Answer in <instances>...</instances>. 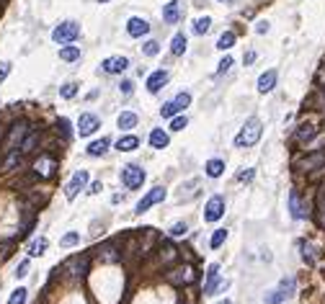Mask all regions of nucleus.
<instances>
[{
  "label": "nucleus",
  "mask_w": 325,
  "mask_h": 304,
  "mask_svg": "<svg viewBox=\"0 0 325 304\" xmlns=\"http://www.w3.org/2000/svg\"><path fill=\"white\" fill-rule=\"evenodd\" d=\"M323 98H325V88H323Z\"/></svg>",
  "instance_id": "56"
},
{
  "label": "nucleus",
  "mask_w": 325,
  "mask_h": 304,
  "mask_svg": "<svg viewBox=\"0 0 325 304\" xmlns=\"http://www.w3.org/2000/svg\"><path fill=\"white\" fill-rule=\"evenodd\" d=\"M170 52H173L175 57H181V54L186 52V36H183V34H175V36H173V41H170Z\"/></svg>",
  "instance_id": "28"
},
{
  "label": "nucleus",
  "mask_w": 325,
  "mask_h": 304,
  "mask_svg": "<svg viewBox=\"0 0 325 304\" xmlns=\"http://www.w3.org/2000/svg\"><path fill=\"white\" fill-rule=\"evenodd\" d=\"M217 289H227V281L219 284V266H209V271H206V286H204V294H214Z\"/></svg>",
  "instance_id": "16"
},
{
  "label": "nucleus",
  "mask_w": 325,
  "mask_h": 304,
  "mask_svg": "<svg viewBox=\"0 0 325 304\" xmlns=\"http://www.w3.org/2000/svg\"><path fill=\"white\" fill-rule=\"evenodd\" d=\"M132 88H135V85H132V80H124V83L119 85V90H122L124 96H132Z\"/></svg>",
  "instance_id": "49"
},
{
  "label": "nucleus",
  "mask_w": 325,
  "mask_h": 304,
  "mask_svg": "<svg viewBox=\"0 0 325 304\" xmlns=\"http://www.w3.org/2000/svg\"><path fill=\"white\" fill-rule=\"evenodd\" d=\"M23 276H28V261H23V263L16 268V279H23Z\"/></svg>",
  "instance_id": "48"
},
{
  "label": "nucleus",
  "mask_w": 325,
  "mask_h": 304,
  "mask_svg": "<svg viewBox=\"0 0 325 304\" xmlns=\"http://www.w3.org/2000/svg\"><path fill=\"white\" fill-rule=\"evenodd\" d=\"M181 18V0H170V3L162 8V21L165 23H175Z\"/></svg>",
  "instance_id": "20"
},
{
  "label": "nucleus",
  "mask_w": 325,
  "mask_h": 304,
  "mask_svg": "<svg viewBox=\"0 0 325 304\" xmlns=\"http://www.w3.org/2000/svg\"><path fill=\"white\" fill-rule=\"evenodd\" d=\"M127 67H129V59L122 57V54H119V57H106V59L101 62V70L106 72V75H122Z\"/></svg>",
  "instance_id": "9"
},
{
  "label": "nucleus",
  "mask_w": 325,
  "mask_h": 304,
  "mask_svg": "<svg viewBox=\"0 0 325 304\" xmlns=\"http://www.w3.org/2000/svg\"><path fill=\"white\" fill-rule=\"evenodd\" d=\"M320 222L325 227V199H320Z\"/></svg>",
  "instance_id": "51"
},
{
  "label": "nucleus",
  "mask_w": 325,
  "mask_h": 304,
  "mask_svg": "<svg viewBox=\"0 0 325 304\" xmlns=\"http://www.w3.org/2000/svg\"><path fill=\"white\" fill-rule=\"evenodd\" d=\"M140 147V140L135 134H127V137H119V142H116V150H122V152H132V150H137Z\"/></svg>",
  "instance_id": "25"
},
{
  "label": "nucleus",
  "mask_w": 325,
  "mask_h": 304,
  "mask_svg": "<svg viewBox=\"0 0 325 304\" xmlns=\"http://www.w3.org/2000/svg\"><path fill=\"white\" fill-rule=\"evenodd\" d=\"M98 127H101L98 116H93V114H80V119H78V134H80V137L93 134Z\"/></svg>",
  "instance_id": "15"
},
{
  "label": "nucleus",
  "mask_w": 325,
  "mask_h": 304,
  "mask_svg": "<svg viewBox=\"0 0 325 304\" xmlns=\"http://www.w3.org/2000/svg\"><path fill=\"white\" fill-rule=\"evenodd\" d=\"M204 170H206V175H209V178H219V175L225 173V162L222 160H209Z\"/></svg>",
  "instance_id": "26"
},
{
  "label": "nucleus",
  "mask_w": 325,
  "mask_h": 304,
  "mask_svg": "<svg viewBox=\"0 0 325 304\" xmlns=\"http://www.w3.org/2000/svg\"><path fill=\"white\" fill-rule=\"evenodd\" d=\"M142 52H145L147 57H155V54L160 52V44H158V41H147L145 47H142Z\"/></svg>",
  "instance_id": "43"
},
{
  "label": "nucleus",
  "mask_w": 325,
  "mask_h": 304,
  "mask_svg": "<svg viewBox=\"0 0 325 304\" xmlns=\"http://www.w3.org/2000/svg\"><path fill=\"white\" fill-rule=\"evenodd\" d=\"M289 211H292V219H305V217H307V206L302 204V199H300L297 191L289 193Z\"/></svg>",
  "instance_id": "17"
},
{
  "label": "nucleus",
  "mask_w": 325,
  "mask_h": 304,
  "mask_svg": "<svg viewBox=\"0 0 325 304\" xmlns=\"http://www.w3.org/2000/svg\"><path fill=\"white\" fill-rule=\"evenodd\" d=\"M60 96H62V98H75V96H78V85H75V83H65V85L60 88Z\"/></svg>",
  "instance_id": "37"
},
{
  "label": "nucleus",
  "mask_w": 325,
  "mask_h": 304,
  "mask_svg": "<svg viewBox=\"0 0 325 304\" xmlns=\"http://www.w3.org/2000/svg\"><path fill=\"white\" fill-rule=\"evenodd\" d=\"M26 134H28V124H26V121H18V124H13V129H10V134H8V140H5V145H3L5 152L21 147V142L26 140Z\"/></svg>",
  "instance_id": "6"
},
{
  "label": "nucleus",
  "mask_w": 325,
  "mask_h": 304,
  "mask_svg": "<svg viewBox=\"0 0 325 304\" xmlns=\"http://www.w3.org/2000/svg\"><path fill=\"white\" fill-rule=\"evenodd\" d=\"M253 168H245V170H240L238 173V180H240V183H250V180H253Z\"/></svg>",
  "instance_id": "45"
},
{
  "label": "nucleus",
  "mask_w": 325,
  "mask_h": 304,
  "mask_svg": "<svg viewBox=\"0 0 325 304\" xmlns=\"http://www.w3.org/2000/svg\"><path fill=\"white\" fill-rule=\"evenodd\" d=\"M225 240H227V230H214V235H212V240H209V245L217 250V248H222Z\"/></svg>",
  "instance_id": "36"
},
{
  "label": "nucleus",
  "mask_w": 325,
  "mask_h": 304,
  "mask_svg": "<svg viewBox=\"0 0 325 304\" xmlns=\"http://www.w3.org/2000/svg\"><path fill=\"white\" fill-rule=\"evenodd\" d=\"M47 237H39V240H34L31 245H28V255L31 258H39V255H44V250H47Z\"/></svg>",
  "instance_id": "27"
},
{
  "label": "nucleus",
  "mask_w": 325,
  "mask_h": 304,
  "mask_svg": "<svg viewBox=\"0 0 325 304\" xmlns=\"http://www.w3.org/2000/svg\"><path fill=\"white\" fill-rule=\"evenodd\" d=\"M60 59H65V62H75V59H80V47H62Z\"/></svg>",
  "instance_id": "31"
},
{
  "label": "nucleus",
  "mask_w": 325,
  "mask_h": 304,
  "mask_svg": "<svg viewBox=\"0 0 325 304\" xmlns=\"http://www.w3.org/2000/svg\"><path fill=\"white\" fill-rule=\"evenodd\" d=\"M54 170H57V160L49 157V155H41V157L34 162V173H36L39 178H52Z\"/></svg>",
  "instance_id": "12"
},
{
  "label": "nucleus",
  "mask_w": 325,
  "mask_h": 304,
  "mask_svg": "<svg viewBox=\"0 0 325 304\" xmlns=\"http://www.w3.org/2000/svg\"><path fill=\"white\" fill-rule=\"evenodd\" d=\"M101 253H103V255H101V261H119V255L114 253V245H111V242H109V245H103Z\"/></svg>",
  "instance_id": "40"
},
{
  "label": "nucleus",
  "mask_w": 325,
  "mask_h": 304,
  "mask_svg": "<svg viewBox=\"0 0 325 304\" xmlns=\"http://www.w3.org/2000/svg\"><path fill=\"white\" fill-rule=\"evenodd\" d=\"M78 242H80V235H78V232H70V235H65V237L60 240V245H62V248H72V245H78Z\"/></svg>",
  "instance_id": "39"
},
{
  "label": "nucleus",
  "mask_w": 325,
  "mask_h": 304,
  "mask_svg": "<svg viewBox=\"0 0 325 304\" xmlns=\"http://www.w3.org/2000/svg\"><path fill=\"white\" fill-rule=\"evenodd\" d=\"M165 83H168V70H155L150 78H147V90H150V93H158Z\"/></svg>",
  "instance_id": "19"
},
{
  "label": "nucleus",
  "mask_w": 325,
  "mask_h": 304,
  "mask_svg": "<svg viewBox=\"0 0 325 304\" xmlns=\"http://www.w3.org/2000/svg\"><path fill=\"white\" fill-rule=\"evenodd\" d=\"M98 3H109V0H98Z\"/></svg>",
  "instance_id": "55"
},
{
  "label": "nucleus",
  "mask_w": 325,
  "mask_h": 304,
  "mask_svg": "<svg viewBox=\"0 0 325 304\" xmlns=\"http://www.w3.org/2000/svg\"><path fill=\"white\" fill-rule=\"evenodd\" d=\"M127 34L135 36V39H140V36H145V34H150V23H147L145 18H129Z\"/></svg>",
  "instance_id": "18"
},
{
  "label": "nucleus",
  "mask_w": 325,
  "mask_h": 304,
  "mask_svg": "<svg viewBox=\"0 0 325 304\" xmlns=\"http://www.w3.org/2000/svg\"><path fill=\"white\" fill-rule=\"evenodd\" d=\"M219 304H232V302H227V299H225V302H219Z\"/></svg>",
  "instance_id": "54"
},
{
  "label": "nucleus",
  "mask_w": 325,
  "mask_h": 304,
  "mask_svg": "<svg viewBox=\"0 0 325 304\" xmlns=\"http://www.w3.org/2000/svg\"><path fill=\"white\" fill-rule=\"evenodd\" d=\"M230 67H232V57L227 54V57H222V62H219V65H217V72H219V75H222V72H227Z\"/></svg>",
  "instance_id": "46"
},
{
  "label": "nucleus",
  "mask_w": 325,
  "mask_h": 304,
  "mask_svg": "<svg viewBox=\"0 0 325 304\" xmlns=\"http://www.w3.org/2000/svg\"><path fill=\"white\" fill-rule=\"evenodd\" d=\"M300 248H302V261L307 266H315V248L310 242H300Z\"/></svg>",
  "instance_id": "32"
},
{
  "label": "nucleus",
  "mask_w": 325,
  "mask_h": 304,
  "mask_svg": "<svg viewBox=\"0 0 325 304\" xmlns=\"http://www.w3.org/2000/svg\"><path fill=\"white\" fill-rule=\"evenodd\" d=\"M165 279L175 286H181V284H191L194 281V271H191V266H178V268H173L170 273H165Z\"/></svg>",
  "instance_id": "13"
},
{
  "label": "nucleus",
  "mask_w": 325,
  "mask_h": 304,
  "mask_svg": "<svg viewBox=\"0 0 325 304\" xmlns=\"http://www.w3.org/2000/svg\"><path fill=\"white\" fill-rule=\"evenodd\" d=\"M274 88H276V70L263 72L258 78V90H261V93H271Z\"/></svg>",
  "instance_id": "21"
},
{
  "label": "nucleus",
  "mask_w": 325,
  "mask_h": 304,
  "mask_svg": "<svg viewBox=\"0 0 325 304\" xmlns=\"http://www.w3.org/2000/svg\"><path fill=\"white\" fill-rule=\"evenodd\" d=\"M188 103H191V96H188V93H178V96H175L173 101L162 103V109H160V116H162V119H173V116L178 114V111H183Z\"/></svg>",
  "instance_id": "4"
},
{
  "label": "nucleus",
  "mask_w": 325,
  "mask_h": 304,
  "mask_svg": "<svg viewBox=\"0 0 325 304\" xmlns=\"http://www.w3.org/2000/svg\"><path fill=\"white\" fill-rule=\"evenodd\" d=\"M57 129H60V134L65 137V140H70V121H67V119H60V121H57Z\"/></svg>",
  "instance_id": "44"
},
{
  "label": "nucleus",
  "mask_w": 325,
  "mask_h": 304,
  "mask_svg": "<svg viewBox=\"0 0 325 304\" xmlns=\"http://www.w3.org/2000/svg\"><path fill=\"white\" fill-rule=\"evenodd\" d=\"M137 127V114H132V111H124L119 116V129H135Z\"/></svg>",
  "instance_id": "30"
},
{
  "label": "nucleus",
  "mask_w": 325,
  "mask_h": 304,
  "mask_svg": "<svg viewBox=\"0 0 325 304\" xmlns=\"http://www.w3.org/2000/svg\"><path fill=\"white\" fill-rule=\"evenodd\" d=\"M253 59H256V54H253V52H248V54L243 57V62H245V65H250V62H253Z\"/></svg>",
  "instance_id": "52"
},
{
  "label": "nucleus",
  "mask_w": 325,
  "mask_h": 304,
  "mask_svg": "<svg viewBox=\"0 0 325 304\" xmlns=\"http://www.w3.org/2000/svg\"><path fill=\"white\" fill-rule=\"evenodd\" d=\"M209 26H212V18L209 16H204V18H196L194 21V34H206V31H209Z\"/></svg>",
  "instance_id": "33"
},
{
  "label": "nucleus",
  "mask_w": 325,
  "mask_h": 304,
  "mask_svg": "<svg viewBox=\"0 0 325 304\" xmlns=\"http://www.w3.org/2000/svg\"><path fill=\"white\" fill-rule=\"evenodd\" d=\"M10 75V62H0V83Z\"/></svg>",
  "instance_id": "47"
},
{
  "label": "nucleus",
  "mask_w": 325,
  "mask_h": 304,
  "mask_svg": "<svg viewBox=\"0 0 325 304\" xmlns=\"http://www.w3.org/2000/svg\"><path fill=\"white\" fill-rule=\"evenodd\" d=\"M36 142H39V132H31V134H26V140L21 142V152H23V155H28V152H34Z\"/></svg>",
  "instance_id": "29"
},
{
  "label": "nucleus",
  "mask_w": 325,
  "mask_h": 304,
  "mask_svg": "<svg viewBox=\"0 0 325 304\" xmlns=\"http://www.w3.org/2000/svg\"><path fill=\"white\" fill-rule=\"evenodd\" d=\"M168 132H162V129H153L150 132V145L155 147V150H162V147H168Z\"/></svg>",
  "instance_id": "24"
},
{
  "label": "nucleus",
  "mask_w": 325,
  "mask_h": 304,
  "mask_svg": "<svg viewBox=\"0 0 325 304\" xmlns=\"http://www.w3.org/2000/svg\"><path fill=\"white\" fill-rule=\"evenodd\" d=\"M170 258H175V248L170 245V242H162V245H160V261L168 263Z\"/></svg>",
  "instance_id": "35"
},
{
  "label": "nucleus",
  "mask_w": 325,
  "mask_h": 304,
  "mask_svg": "<svg viewBox=\"0 0 325 304\" xmlns=\"http://www.w3.org/2000/svg\"><path fill=\"white\" fill-rule=\"evenodd\" d=\"M186 124H188V119H186V116H175V119L170 121V132H183Z\"/></svg>",
  "instance_id": "41"
},
{
  "label": "nucleus",
  "mask_w": 325,
  "mask_h": 304,
  "mask_svg": "<svg viewBox=\"0 0 325 304\" xmlns=\"http://www.w3.org/2000/svg\"><path fill=\"white\" fill-rule=\"evenodd\" d=\"M26 289H16V292L10 294V299H8V304H26Z\"/></svg>",
  "instance_id": "38"
},
{
  "label": "nucleus",
  "mask_w": 325,
  "mask_h": 304,
  "mask_svg": "<svg viewBox=\"0 0 325 304\" xmlns=\"http://www.w3.org/2000/svg\"><path fill=\"white\" fill-rule=\"evenodd\" d=\"M145 170L140 168V165H127V168H122V183L127 186V188H142V183H145Z\"/></svg>",
  "instance_id": "3"
},
{
  "label": "nucleus",
  "mask_w": 325,
  "mask_h": 304,
  "mask_svg": "<svg viewBox=\"0 0 325 304\" xmlns=\"http://www.w3.org/2000/svg\"><path fill=\"white\" fill-rule=\"evenodd\" d=\"M101 188H103V186H101V180H96V183H93V186H91V191H88V193H98V191H101Z\"/></svg>",
  "instance_id": "53"
},
{
  "label": "nucleus",
  "mask_w": 325,
  "mask_h": 304,
  "mask_svg": "<svg viewBox=\"0 0 325 304\" xmlns=\"http://www.w3.org/2000/svg\"><path fill=\"white\" fill-rule=\"evenodd\" d=\"M235 44V34L232 31H225L222 36H219V41H217V49H222V52H227L230 47Z\"/></svg>",
  "instance_id": "34"
},
{
  "label": "nucleus",
  "mask_w": 325,
  "mask_h": 304,
  "mask_svg": "<svg viewBox=\"0 0 325 304\" xmlns=\"http://www.w3.org/2000/svg\"><path fill=\"white\" fill-rule=\"evenodd\" d=\"M315 134H318V129H315L313 124H302V127L297 129V134H294V140H297L300 145H305V142H310V140H315Z\"/></svg>",
  "instance_id": "22"
},
{
  "label": "nucleus",
  "mask_w": 325,
  "mask_h": 304,
  "mask_svg": "<svg viewBox=\"0 0 325 304\" xmlns=\"http://www.w3.org/2000/svg\"><path fill=\"white\" fill-rule=\"evenodd\" d=\"M62 273H67V276H72V279H83L85 273H88V258L83 255H78V258H70V261L62 266Z\"/></svg>",
  "instance_id": "8"
},
{
  "label": "nucleus",
  "mask_w": 325,
  "mask_h": 304,
  "mask_svg": "<svg viewBox=\"0 0 325 304\" xmlns=\"http://www.w3.org/2000/svg\"><path fill=\"white\" fill-rule=\"evenodd\" d=\"M294 286H297V281H294L292 276H289V279H282L279 289H276V292H271L269 297H266V302H269V304H282L287 297H292V294H294Z\"/></svg>",
  "instance_id": "5"
},
{
  "label": "nucleus",
  "mask_w": 325,
  "mask_h": 304,
  "mask_svg": "<svg viewBox=\"0 0 325 304\" xmlns=\"http://www.w3.org/2000/svg\"><path fill=\"white\" fill-rule=\"evenodd\" d=\"M85 183H88V173H85V170H78L75 175L70 178V183L65 186V196L72 201V199H75V196L85 188Z\"/></svg>",
  "instance_id": "11"
},
{
  "label": "nucleus",
  "mask_w": 325,
  "mask_h": 304,
  "mask_svg": "<svg viewBox=\"0 0 325 304\" xmlns=\"http://www.w3.org/2000/svg\"><path fill=\"white\" fill-rule=\"evenodd\" d=\"M186 232H188V227H186V222H175V224L170 227V235H173V237H183Z\"/></svg>",
  "instance_id": "42"
},
{
  "label": "nucleus",
  "mask_w": 325,
  "mask_h": 304,
  "mask_svg": "<svg viewBox=\"0 0 325 304\" xmlns=\"http://www.w3.org/2000/svg\"><path fill=\"white\" fill-rule=\"evenodd\" d=\"M222 214H225V199L222 196H212L204 206V222H217L222 219Z\"/></svg>",
  "instance_id": "7"
},
{
  "label": "nucleus",
  "mask_w": 325,
  "mask_h": 304,
  "mask_svg": "<svg viewBox=\"0 0 325 304\" xmlns=\"http://www.w3.org/2000/svg\"><path fill=\"white\" fill-rule=\"evenodd\" d=\"M323 165H325V150L313 152V155L297 160V170H318V168H323Z\"/></svg>",
  "instance_id": "14"
},
{
  "label": "nucleus",
  "mask_w": 325,
  "mask_h": 304,
  "mask_svg": "<svg viewBox=\"0 0 325 304\" xmlns=\"http://www.w3.org/2000/svg\"><path fill=\"white\" fill-rule=\"evenodd\" d=\"M109 145H111V142L106 140V137H101V140H96V142L88 145V155H91V157H101L103 152L109 150Z\"/></svg>",
  "instance_id": "23"
},
{
  "label": "nucleus",
  "mask_w": 325,
  "mask_h": 304,
  "mask_svg": "<svg viewBox=\"0 0 325 304\" xmlns=\"http://www.w3.org/2000/svg\"><path fill=\"white\" fill-rule=\"evenodd\" d=\"M256 31H258V34H266V31H269V21H258V23H256Z\"/></svg>",
  "instance_id": "50"
},
{
  "label": "nucleus",
  "mask_w": 325,
  "mask_h": 304,
  "mask_svg": "<svg viewBox=\"0 0 325 304\" xmlns=\"http://www.w3.org/2000/svg\"><path fill=\"white\" fill-rule=\"evenodd\" d=\"M261 121L253 116V119H248L245 124H243V129L238 132V137H235V147H253L258 140H261Z\"/></svg>",
  "instance_id": "1"
},
{
  "label": "nucleus",
  "mask_w": 325,
  "mask_h": 304,
  "mask_svg": "<svg viewBox=\"0 0 325 304\" xmlns=\"http://www.w3.org/2000/svg\"><path fill=\"white\" fill-rule=\"evenodd\" d=\"M162 199H165V188H160V186H155L153 191H147L145 193V199L137 204V214H145L150 206H155V204H160Z\"/></svg>",
  "instance_id": "10"
},
{
  "label": "nucleus",
  "mask_w": 325,
  "mask_h": 304,
  "mask_svg": "<svg viewBox=\"0 0 325 304\" xmlns=\"http://www.w3.org/2000/svg\"><path fill=\"white\" fill-rule=\"evenodd\" d=\"M78 36H80V26H78L75 21H62V23L52 31V39H54L57 44H70V41H75Z\"/></svg>",
  "instance_id": "2"
}]
</instances>
